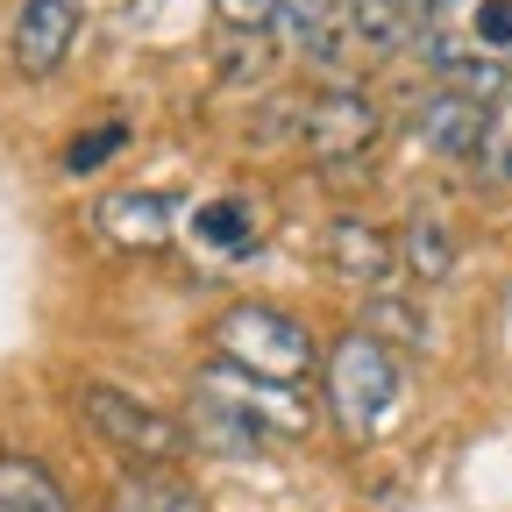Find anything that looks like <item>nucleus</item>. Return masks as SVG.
<instances>
[{"label": "nucleus", "mask_w": 512, "mask_h": 512, "mask_svg": "<svg viewBox=\"0 0 512 512\" xmlns=\"http://www.w3.org/2000/svg\"><path fill=\"white\" fill-rule=\"evenodd\" d=\"M72 406H79L86 434H93V441H107L114 456H128L136 470H178V456L192 448L185 420H171V413L143 406L136 392H121V384H100V377H86Z\"/></svg>", "instance_id": "1"}, {"label": "nucleus", "mask_w": 512, "mask_h": 512, "mask_svg": "<svg viewBox=\"0 0 512 512\" xmlns=\"http://www.w3.org/2000/svg\"><path fill=\"white\" fill-rule=\"evenodd\" d=\"M214 356L235 363V370H249V377L299 384V377H313V356H320V349H313V335L299 328L285 306L242 299V306H228V313L214 320Z\"/></svg>", "instance_id": "2"}, {"label": "nucleus", "mask_w": 512, "mask_h": 512, "mask_svg": "<svg viewBox=\"0 0 512 512\" xmlns=\"http://www.w3.org/2000/svg\"><path fill=\"white\" fill-rule=\"evenodd\" d=\"M406 399V363L399 349H384L377 335L349 328L335 349H328V413L349 427V434H377L384 420L399 413Z\"/></svg>", "instance_id": "3"}, {"label": "nucleus", "mask_w": 512, "mask_h": 512, "mask_svg": "<svg viewBox=\"0 0 512 512\" xmlns=\"http://www.w3.org/2000/svg\"><path fill=\"white\" fill-rule=\"evenodd\" d=\"M377 100L363 86H320L306 107H299V143L320 157V164H356L370 143H377Z\"/></svg>", "instance_id": "4"}, {"label": "nucleus", "mask_w": 512, "mask_h": 512, "mask_svg": "<svg viewBox=\"0 0 512 512\" xmlns=\"http://www.w3.org/2000/svg\"><path fill=\"white\" fill-rule=\"evenodd\" d=\"M484 100H470V93H456V86H434V93H420V107H413V143L427 150V157H477V143H484Z\"/></svg>", "instance_id": "5"}, {"label": "nucleus", "mask_w": 512, "mask_h": 512, "mask_svg": "<svg viewBox=\"0 0 512 512\" xmlns=\"http://www.w3.org/2000/svg\"><path fill=\"white\" fill-rule=\"evenodd\" d=\"M79 43V0H22L15 15V72L22 79H50Z\"/></svg>", "instance_id": "6"}, {"label": "nucleus", "mask_w": 512, "mask_h": 512, "mask_svg": "<svg viewBox=\"0 0 512 512\" xmlns=\"http://www.w3.org/2000/svg\"><path fill=\"white\" fill-rule=\"evenodd\" d=\"M320 256H328L335 278L384 292V278L399 271V235H384V228H370V221H328V235H320Z\"/></svg>", "instance_id": "7"}, {"label": "nucleus", "mask_w": 512, "mask_h": 512, "mask_svg": "<svg viewBox=\"0 0 512 512\" xmlns=\"http://www.w3.org/2000/svg\"><path fill=\"white\" fill-rule=\"evenodd\" d=\"M192 427H200V441L221 448V456H256V448L278 441V427L256 413V406H242L235 392H221V384H200V399H192Z\"/></svg>", "instance_id": "8"}, {"label": "nucleus", "mask_w": 512, "mask_h": 512, "mask_svg": "<svg viewBox=\"0 0 512 512\" xmlns=\"http://www.w3.org/2000/svg\"><path fill=\"white\" fill-rule=\"evenodd\" d=\"M93 228L114 249H157L178 228V200L171 192H107V200L93 207Z\"/></svg>", "instance_id": "9"}, {"label": "nucleus", "mask_w": 512, "mask_h": 512, "mask_svg": "<svg viewBox=\"0 0 512 512\" xmlns=\"http://www.w3.org/2000/svg\"><path fill=\"white\" fill-rule=\"evenodd\" d=\"M271 36H278L292 57H306V64H335L342 43H349V15L335 8V0H285Z\"/></svg>", "instance_id": "10"}, {"label": "nucleus", "mask_w": 512, "mask_h": 512, "mask_svg": "<svg viewBox=\"0 0 512 512\" xmlns=\"http://www.w3.org/2000/svg\"><path fill=\"white\" fill-rule=\"evenodd\" d=\"M363 335H377L384 349H434V320L406 292H370L363 299Z\"/></svg>", "instance_id": "11"}, {"label": "nucleus", "mask_w": 512, "mask_h": 512, "mask_svg": "<svg viewBox=\"0 0 512 512\" xmlns=\"http://www.w3.org/2000/svg\"><path fill=\"white\" fill-rule=\"evenodd\" d=\"M349 36H356L370 57H399V50H413L427 29L406 15V0H349Z\"/></svg>", "instance_id": "12"}, {"label": "nucleus", "mask_w": 512, "mask_h": 512, "mask_svg": "<svg viewBox=\"0 0 512 512\" xmlns=\"http://www.w3.org/2000/svg\"><path fill=\"white\" fill-rule=\"evenodd\" d=\"M399 264H406L420 285H441L448 271H456V228H448L434 207H420V214L406 221V235H399Z\"/></svg>", "instance_id": "13"}, {"label": "nucleus", "mask_w": 512, "mask_h": 512, "mask_svg": "<svg viewBox=\"0 0 512 512\" xmlns=\"http://www.w3.org/2000/svg\"><path fill=\"white\" fill-rule=\"evenodd\" d=\"M0 512H72V498L36 456H0Z\"/></svg>", "instance_id": "14"}, {"label": "nucleus", "mask_w": 512, "mask_h": 512, "mask_svg": "<svg viewBox=\"0 0 512 512\" xmlns=\"http://www.w3.org/2000/svg\"><path fill=\"white\" fill-rule=\"evenodd\" d=\"M107 512H207V505H200V491L178 484V470H128L114 484Z\"/></svg>", "instance_id": "15"}, {"label": "nucleus", "mask_w": 512, "mask_h": 512, "mask_svg": "<svg viewBox=\"0 0 512 512\" xmlns=\"http://www.w3.org/2000/svg\"><path fill=\"white\" fill-rule=\"evenodd\" d=\"M491 185H512V100H498L491 114H484V143H477V157H470Z\"/></svg>", "instance_id": "16"}, {"label": "nucleus", "mask_w": 512, "mask_h": 512, "mask_svg": "<svg viewBox=\"0 0 512 512\" xmlns=\"http://www.w3.org/2000/svg\"><path fill=\"white\" fill-rule=\"evenodd\" d=\"M271 72V36H228L221 43V79L249 86V79H264Z\"/></svg>", "instance_id": "17"}, {"label": "nucleus", "mask_w": 512, "mask_h": 512, "mask_svg": "<svg viewBox=\"0 0 512 512\" xmlns=\"http://www.w3.org/2000/svg\"><path fill=\"white\" fill-rule=\"evenodd\" d=\"M278 8H285V0H214V15H221L228 36H271Z\"/></svg>", "instance_id": "18"}, {"label": "nucleus", "mask_w": 512, "mask_h": 512, "mask_svg": "<svg viewBox=\"0 0 512 512\" xmlns=\"http://www.w3.org/2000/svg\"><path fill=\"white\" fill-rule=\"evenodd\" d=\"M200 235H207L214 249H249V207H242V200L200 207Z\"/></svg>", "instance_id": "19"}, {"label": "nucleus", "mask_w": 512, "mask_h": 512, "mask_svg": "<svg viewBox=\"0 0 512 512\" xmlns=\"http://www.w3.org/2000/svg\"><path fill=\"white\" fill-rule=\"evenodd\" d=\"M121 143H128V128H121V121H107V128H86V136H79L72 150H64V171H93V164H107Z\"/></svg>", "instance_id": "20"}]
</instances>
